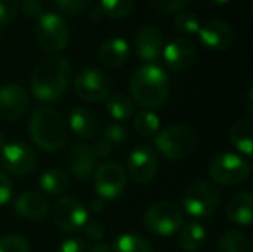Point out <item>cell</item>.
I'll use <instances>...</instances> for the list:
<instances>
[{"mask_svg": "<svg viewBox=\"0 0 253 252\" xmlns=\"http://www.w3.org/2000/svg\"><path fill=\"white\" fill-rule=\"evenodd\" d=\"M127 169L132 177L139 184L150 183L159 169V160L156 151L148 146H139L132 150L127 159Z\"/></svg>", "mask_w": 253, "mask_h": 252, "instance_id": "5bb4252c", "label": "cell"}, {"mask_svg": "<svg viewBox=\"0 0 253 252\" xmlns=\"http://www.w3.org/2000/svg\"><path fill=\"white\" fill-rule=\"evenodd\" d=\"M15 212L28 220H39L43 218L49 211V202L47 199L37 192H24L21 193L13 203Z\"/></svg>", "mask_w": 253, "mask_h": 252, "instance_id": "d6986e66", "label": "cell"}, {"mask_svg": "<svg viewBox=\"0 0 253 252\" xmlns=\"http://www.w3.org/2000/svg\"><path fill=\"white\" fill-rule=\"evenodd\" d=\"M184 223L182 209L168 201L153 203L144 215L145 227L157 236H172L181 230Z\"/></svg>", "mask_w": 253, "mask_h": 252, "instance_id": "8992f818", "label": "cell"}, {"mask_svg": "<svg viewBox=\"0 0 253 252\" xmlns=\"http://www.w3.org/2000/svg\"><path fill=\"white\" fill-rule=\"evenodd\" d=\"M251 239L242 230H228L218 241L216 252H251Z\"/></svg>", "mask_w": 253, "mask_h": 252, "instance_id": "4316f807", "label": "cell"}, {"mask_svg": "<svg viewBox=\"0 0 253 252\" xmlns=\"http://www.w3.org/2000/svg\"><path fill=\"white\" fill-rule=\"evenodd\" d=\"M56 6L67 15H79L82 12H84L92 0H55Z\"/></svg>", "mask_w": 253, "mask_h": 252, "instance_id": "d590c367", "label": "cell"}, {"mask_svg": "<svg viewBox=\"0 0 253 252\" xmlns=\"http://www.w3.org/2000/svg\"><path fill=\"white\" fill-rule=\"evenodd\" d=\"M89 208H90V211H92L93 214H101V212L105 209V202H104V199L96 198V199H93V201L89 203Z\"/></svg>", "mask_w": 253, "mask_h": 252, "instance_id": "b9f144b4", "label": "cell"}, {"mask_svg": "<svg viewBox=\"0 0 253 252\" xmlns=\"http://www.w3.org/2000/svg\"><path fill=\"white\" fill-rule=\"evenodd\" d=\"M111 252H154L150 241L136 233H123L113 242Z\"/></svg>", "mask_w": 253, "mask_h": 252, "instance_id": "484cf974", "label": "cell"}, {"mask_svg": "<svg viewBox=\"0 0 253 252\" xmlns=\"http://www.w3.org/2000/svg\"><path fill=\"white\" fill-rule=\"evenodd\" d=\"M95 190L101 199H116L126 187V171L116 162H105L93 172Z\"/></svg>", "mask_w": 253, "mask_h": 252, "instance_id": "8fae6325", "label": "cell"}, {"mask_svg": "<svg viewBox=\"0 0 253 252\" xmlns=\"http://www.w3.org/2000/svg\"><path fill=\"white\" fill-rule=\"evenodd\" d=\"M227 217L237 226L249 227L253 221V196L249 190L236 193L227 203Z\"/></svg>", "mask_w": 253, "mask_h": 252, "instance_id": "ffe728a7", "label": "cell"}, {"mask_svg": "<svg viewBox=\"0 0 253 252\" xmlns=\"http://www.w3.org/2000/svg\"><path fill=\"white\" fill-rule=\"evenodd\" d=\"M221 202L219 190L211 181H194L191 183L182 195V206L187 214L196 218L211 217Z\"/></svg>", "mask_w": 253, "mask_h": 252, "instance_id": "5b68a950", "label": "cell"}, {"mask_svg": "<svg viewBox=\"0 0 253 252\" xmlns=\"http://www.w3.org/2000/svg\"><path fill=\"white\" fill-rule=\"evenodd\" d=\"M30 137L44 151L59 150L67 140V126L61 113L55 108H40L30 120Z\"/></svg>", "mask_w": 253, "mask_h": 252, "instance_id": "3957f363", "label": "cell"}, {"mask_svg": "<svg viewBox=\"0 0 253 252\" xmlns=\"http://www.w3.org/2000/svg\"><path fill=\"white\" fill-rule=\"evenodd\" d=\"M84 235L89 241L93 242H101L105 238V227L99 221H87L83 227Z\"/></svg>", "mask_w": 253, "mask_h": 252, "instance_id": "8d00e7d4", "label": "cell"}, {"mask_svg": "<svg viewBox=\"0 0 253 252\" xmlns=\"http://www.w3.org/2000/svg\"><path fill=\"white\" fill-rule=\"evenodd\" d=\"M1 168L16 177H24L33 172L36 166V154L30 146L22 141L4 144L0 154Z\"/></svg>", "mask_w": 253, "mask_h": 252, "instance_id": "7c38bea8", "label": "cell"}, {"mask_svg": "<svg viewBox=\"0 0 253 252\" xmlns=\"http://www.w3.org/2000/svg\"><path fill=\"white\" fill-rule=\"evenodd\" d=\"M4 144H6V143H4V135H3L1 131H0V151H1V149L4 147Z\"/></svg>", "mask_w": 253, "mask_h": 252, "instance_id": "bcb514c9", "label": "cell"}, {"mask_svg": "<svg viewBox=\"0 0 253 252\" xmlns=\"http://www.w3.org/2000/svg\"><path fill=\"white\" fill-rule=\"evenodd\" d=\"M36 39L47 52H59L70 42L68 24L56 13H43L36 22Z\"/></svg>", "mask_w": 253, "mask_h": 252, "instance_id": "ba28073f", "label": "cell"}, {"mask_svg": "<svg viewBox=\"0 0 253 252\" xmlns=\"http://www.w3.org/2000/svg\"><path fill=\"white\" fill-rule=\"evenodd\" d=\"M102 138L107 140L113 147L114 146H122L127 141L129 138V134H127V129L119 123H113V125H108L105 128V131L102 132Z\"/></svg>", "mask_w": 253, "mask_h": 252, "instance_id": "d6a6232c", "label": "cell"}, {"mask_svg": "<svg viewBox=\"0 0 253 252\" xmlns=\"http://www.w3.org/2000/svg\"><path fill=\"white\" fill-rule=\"evenodd\" d=\"M102 16H105V13H104V10H102L99 6H96V7H93V9L90 10V19L98 21V19H101Z\"/></svg>", "mask_w": 253, "mask_h": 252, "instance_id": "ee69618b", "label": "cell"}, {"mask_svg": "<svg viewBox=\"0 0 253 252\" xmlns=\"http://www.w3.org/2000/svg\"><path fill=\"white\" fill-rule=\"evenodd\" d=\"M191 0H150V4L160 13L170 15L181 12Z\"/></svg>", "mask_w": 253, "mask_h": 252, "instance_id": "e575fe53", "label": "cell"}, {"mask_svg": "<svg viewBox=\"0 0 253 252\" xmlns=\"http://www.w3.org/2000/svg\"><path fill=\"white\" fill-rule=\"evenodd\" d=\"M56 252H87V245L83 239L70 238L56 248Z\"/></svg>", "mask_w": 253, "mask_h": 252, "instance_id": "74e56055", "label": "cell"}, {"mask_svg": "<svg viewBox=\"0 0 253 252\" xmlns=\"http://www.w3.org/2000/svg\"><path fill=\"white\" fill-rule=\"evenodd\" d=\"M30 242L21 235H7L0 238V252H30Z\"/></svg>", "mask_w": 253, "mask_h": 252, "instance_id": "1f68e13d", "label": "cell"}, {"mask_svg": "<svg viewBox=\"0 0 253 252\" xmlns=\"http://www.w3.org/2000/svg\"><path fill=\"white\" fill-rule=\"evenodd\" d=\"M231 144L245 156L251 157L253 149V123L251 120H239L230 129Z\"/></svg>", "mask_w": 253, "mask_h": 252, "instance_id": "603a6c76", "label": "cell"}, {"mask_svg": "<svg viewBox=\"0 0 253 252\" xmlns=\"http://www.w3.org/2000/svg\"><path fill=\"white\" fill-rule=\"evenodd\" d=\"M96 157L92 151V147L83 143H77L71 147L68 153V169L70 172L77 177L80 181H86L90 178L96 169Z\"/></svg>", "mask_w": 253, "mask_h": 252, "instance_id": "ac0fdd59", "label": "cell"}, {"mask_svg": "<svg viewBox=\"0 0 253 252\" xmlns=\"http://www.w3.org/2000/svg\"><path fill=\"white\" fill-rule=\"evenodd\" d=\"M135 49L145 62L159 59L163 50V34L156 25H144L135 34Z\"/></svg>", "mask_w": 253, "mask_h": 252, "instance_id": "2e32d148", "label": "cell"}, {"mask_svg": "<svg viewBox=\"0 0 253 252\" xmlns=\"http://www.w3.org/2000/svg\"><path fill=\"white\" fill-rule=\"evenodd\" d=\"M153 144L163 157L182 160L194 151L197 146V134L188 125H172L157 132Z\"/></svg>", "mask_w": 253, "mask_h": 252, "instance_id": "277c9868", "label": "cell"}, {"mask_svg": "<svg viewBox=\"0 0 253 252\" xmlns=\"http://www.w3.org/2000/svg\"><path fill=\"white\" fill-rule=\"evenodd\" d=\"M68 122L71 131L83 140L95 138L99 131V123L96 116L84 107H74L70 113Z\"/></svg>", "mask_w": 253, "mask_h": 252, "instance_id": "44dd1931", "label": "cell"}, {"mask_svg": "<svg viewBox=\"0 0 253 252\" xmlns=\"http://www.w3.org/2000/svg\"><path fill=\"white\" fill-rule=\"evenodd\" d=\"M129 88L136 104L144 108H156L168 100L169 79L162 67L147 64L132 73Z\"/></svg>", "mask_w": 253, "mask_h": 252, "instance_id": "7a4b0ae2", "label": "cell"}, {"mask_svg": "<svg viewBox=\"0 0 253 252\" xmlns=\"http://www.w3.org/2000/svg\"><path fill=\"white\" fill-rule=\"evenodd\" d=\"M76 94L89 102H99L110 97L111 79L98 68H83L74 79Z\"/></svg>", "mask_w": 253, "mask_h": 252, "instance_id": "30bf717a", "label": "cell"}, {"mask_svg": "<svg viewBox=\"0 0 253 252\" xmlns=\"http://www.w3.org/2000/svg\"><path fill=\"white\" fill-rule=\"evenodd\" d=\"M133 128L142 137H154L160 129V119L156 113L142 110L136 113L133 119Z\"/></svg>", "mask_w": 253, "mask_h": 252, "instance_id": "f1b7e54d", "label": "cell"}, {"mask_svg": "<svg viewBox=\"0 0 253 252\" xmlns=\"http://www.w3.org/2000/svg\"><path fill=\"white\" fill-rule=\"evenodd\" d=\"M19 13V0H0V25L12 24Z\"/></svg>", "mask_w": 253, "mask_h": 252, "instance_id": "836d02e7", "label": "cell"}, {"mask_svg": "<svg viewBox=\"0 0 253 252\" xmlns=\"http://www.w3.org/2000/svg\"><path fill=\"white\" fill-rule=\"evenodd\" d=\"M19 9H22V12L33 19H39L43 15V7L39 0H22Z\"/></svg>", "mask_w": 253, "mask_h": 252, "instance_id": "f35d334b", "label": "cell"}, {"mask_svg": "<svg viewBox=\"0 0 253 252\" xmlns=\"http://www.w3.org/2000/svg\"><path fill=\"white\" fill-rule=\"evenodd\" d=\"M252 100H253V89L251 88V89H249V95H248V110H249V113H251V114H253Z\"/></svg>", "mask_w": 253, "mask_h": 252, "instance_id": "f6af8a7d", "label": "cell"}, {"mask_svg": "<svg viewBox=\"0 0 253 252\" xmlns=\"http://www.w3.org/2000/svg\"><path fill=\"white\" fill-rule=\"evenodd\" d=\"M213 3H216V4H225V3H228L230 0H212Z\"/></svg>", "mask_w": 253, "mask_h": 252, "instance_id": "7dc6e473", "label": "cell"}, {"mask_svg": "<svg viewBox=\"0 0 253 252\" xmlns=\"http://www.w3.org/2000/svg\"><path fill=\"white\" fill-rule=\"evenodd\" d=\"M206 242V230L199 223H190L181 227L178 244L185 252H197Z\"/></svg>", "mask_w": 253, "mask_h": 252, "instance_id": "d4e9b609", "label": "cell"}, {"mask_svg": "<svg viewBox=\"0 0 253 252\" xmlns=\"http://www.w3.org/2000/svg\"><path fill=\"white\" fill-rule=\"evenodd\" d=\"M92 151H93L96 159H107L113 151V146L107 140L102 138V140L95 143V146L92 147Z\"/></svg>", "mask_w": 253, "mask_h": 252, "instance_id": "60d3db41", "label": "cell"}, {"mask_svg": "<svg viewBox=\"0 0 253 252\" xmlns=\"http://www.w3.org/2000/svg\"><path fill=\"white\" fill-rule=\"evenodd\" d=\"M136 0H101L99 7L104 10L105 16L113 19L123 18L130 13Z\"/></svg>", "mask_w": 253, "mask_h": 252, "instance_id": "f546056e", "label": "cell"}, {"mask_svg": "<svg viewBox=\"0 0 253 252\" xmlns=\"http://www.w3.org/2000/svg\"><path fill=\"white\" fill-rule=\"evenodd\" d=\"M30 107L27 91L19 85H4L0 88V119L15 122L21 119Z\"/></svg>", "mask_w": 253, "mask_h": 252, "instance_id": "4fadbf2b", "label": "cell"}, {"mask_svg": "<svg viewBox=\"0 0 253 252\" xmlns=\"http://www.w3.org/2000/svg\"><path fill=\"white\" fill-rule=\"evenodd\" d=\"M0 37H1V36H0Z\"/></svg>", "mask_w": 253, "mask_h": 252, "instance_id": "c3c4849f", "label": "cell"}, {"mask_svg": "<svg viewBox=\"0 0 253 252\" xmlns=\"http://www.w3.org/2000/svg\"><path fill=\"white\" fill-rule=\"evenodd\" d=\"M129 56V45L125 39L111 37L105 40L98 50L99 61L110 68H117L126 62Z\"/></svg>", "mask_w": 253, "mask_h": 252, "instance_id": "7402d4cb", "label": "cell"}, {"mask_svg": "<svg viewBox=\"0 0 253 252\" xmlns=\"http://www.w3.org/2000/svg\"><path fill=\"white\" fill-rule=\"evenodd\" d=\"M89 252H111V247L104 242H96L93 247H90Z\"/></svg>", "mask_w": 253, "mask_h": 252, "instance_id": "7bdbcfd3", "label": "cell"}, {"mask_svg": "<svg viewBox=\"0 0 253 252\" xmlns=\"http://www.w3.org/2000/svg\"><path fill=\"white\" fill-rule=\"evenodd\" d=\"M175 28L182 34H194L199 31L200 22L194 13L181 10L175 18Z\"/></svg>", "mask_w": 253, "mask_h": 252, "instance_id": "4dcf8cb0", "label": "cell"}, {"mask_svg": "<svg viewBox=\"0 0 253 252\" xmlns=\"http://www.w3.org/2000/svg\"><path fill=\"white\" fill-rule=\"evenodd\" d=\"M163 58L170 70L182 71L194 64L197 58V48L190 39L176 37L163 49Z\"/></svg>", "mask_w": 253, "mask_h": 252, "instance_id": "9a60e30c", "label": "cell"}, {"mask_svg": "<svg viewBox=\"0 0 253 252\" xmlns=\"http://www.w3.org/2000/svg\"><path fill=\"white\" fill-rule=\"evenodd\" d=\"M39 186L47 195L52 196L62 195L70 186V177L61 168H50L42 174L39 180Z\"/></svg>", "mask_w": 253, "mask_h": 252, "instance_id": "cb8c5ba5", "label": "cell"}, {"mask_svg": "<svg viewBox=\"0 0 253 252\" xmlns=\"http://www.w3.org/2000/svg\"><path fill=\"white\" fill-rule=\"evenodd\" d=\"M197 33L203 45L212 50H225L233 45L234 40L233 28L227 22L219 19H212L206 22L199 28Z\"/></svg>", "mask_w": 253, "mask_h": 252, "instance_id": "e0dca14e", "label": "cell"}, {"mask_svg": "<svg viewBox=\"0 0 253 252\" xmlns=\"http://www.w3.org/2000/svg\"><path fill=\"white\" fill-rule=\"evenodd\" d=\"M209 174L221 186H237L249 178L251 163L236 153H222L211 162Z\"/></svg>", "mask_w": 253, "mask_h": 252, "instance_id": "52a82bcc", "label": "cell"}, {"mask_svg": "<svg viewBox=\"0 0 253 252\" xmlns=\"http://www.w3.org/2000/svg\"><path fill=\"white\" fill-rule=\"evenodd\" d=\"M12 181L3 171H0V206L9 202L12 198Z\"/></svg>", "mask_w": 253, "mask_h": 252, "instance_id": "ab89813d", "label": "cell"}, {"mask_svg": "<svg viewBox=\"0 0 253 252\" xmlns=\"http://www.w3.org/2000/svg\"><path fill=\"white\" fill-rule=\"evenodd\" d=\"M87 209L84 203L76 196H62L52 208V218L56 227L65 233H76L83 230L87 220Z\"/></svg>", "mask_w": 253, "mask_h": 252, "instance_id": "9c48e42d", "label": "cell"}, {"mask_svg": "<svg viewBox=\"0 0 253 252\" xmlns=\"http://www.w3.org/2000/svg\"><path fill=\"white\" fill-rule=\"evenodd\" d=\"M71 65L67 58L50 55L39 61L31 73L30 85L34 97L43 102L56 101L67 89Z\"/></svg>", "mask_w": 253, "mask_h": 252, "instance_id": "6da1fadb", "label": "cell"}, {"mask_svg": "<svg viewBox=\"0 0 253 252\" xmlns=\"http://www.w3.org/2000/svg\"><path fill=\"white\" fill-rule=\"evenodd\" d=\"M133 101L122 94H116L107 98V111L108 114L119 122H125L133 116Z\"/></svg>", "mask_w": 253, "mask_h": 252, "instance_id": "83f0119b", "label": "cell"}]
</instances>
